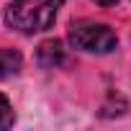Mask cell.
<instances>
[{
    "mask_svg": "<svg viewBox=\"0 0 131 131\" xmlns=\"http://www.w3.org/2000/svg\"><path fill=\"white\" fill-rule=\"evenodd\" d=\"M64 0H13L5 21L10 28L21 31V34H36V31H46Z\"/></svg>",
    "mask_w": 131,
    "mask_h": 131,
    "instance_id": "1",
    "label": "cell"
},
{
    "mask_svg": "<svg viewBox=\"0 0 131 131\" xmlns=\"http://www.w3.org/2000/svg\"><path fill=\"white\" fill-rule=\"evenodd\" d=\"M70 41H72V46H77L82 51L105 54V51L116 49L118 36L103 23H75L70 28Z\"/></svg>",
    "mask_w": 131,
    "mask_h": 131,
    "instance_id": "2",
    "label": "cell"
},
{
    "mask_svg": "<svg viewBox=\"0 0 131 131\" xmlns=\"http://www.w3.org/2000/svg\"><path fill=\"white\" fill-rule=\"evenodd\" d=\"M36 59H39V64H41V67H59V64H64L67 54H64V46H62V41H57V39H49V41H44V44L39 46V51H36Z\"/></svg>",
    "mask_w": 131,
    "mask_h": 131,
    "instance_id": "3",
    "label": "cell"
},
{
    "mask_svg": "<svg viewBox=\"0 0 131 131\" xmlns=\"http://www.w3.org/2000/svg\"><path fill=\"white\" fill-rule=\"evenodd\" d=\"M18 70H21V54L13 49H0V80L16 75Z\"/></svg>",
    "mask_w": 131,
    "mask_h": 131,
    "instance_id": "4",
    "label": "cell"
},
{
    "mask_svg": "<svg viewBox=\"0 0 131 131\" xmlns=\"http://www.w3.org/2000/svg\"><path fill=\"white\" fill-rule=\"evenodd\" d=\"M13 123V111H10V103L0 95V128H5Z\"/></svg>",
    "mask_w": 131,
    "mask_h": 131,
    "instance_id": "5",
    "label": "cell"
},
{
    "mask_svg": "<svg viewBox=\"0 0 131 131\" xmlns=\"http://www.w3.org/2000/svg\"><path fill=\"white\" fill-rule=\"evenodd\" d=\"M95 3H100V5H113V3H118V0H95Z\"/></svg>",
    "mask_w": 131,
    "mask_h": 131,
    "instance_id": "6",
    "label": "cell"
}]
</instances>
